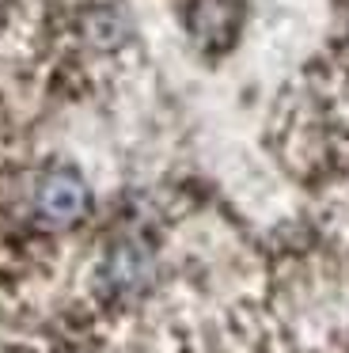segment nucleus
I'll list each match as a JSON object with an SVG mask.
<instances>
[{
  "mask_svg": "<svg viewBox=\"0 0 349 353\" xmlns=\"http://www.w3.org/2000/svg\"><path fill=\"white\" fill-rule=\"evenodd\" d=\"M34 205H38V216H42V221L57 224V228H68V224H76L91 205L88 183H83L76 171H50V175L38 179Z\"/></svg>",
  "mask_w": 349,
  "mask_h": 353,
  "instance_id": "f257e3e1",
  "label": "nucleus"
},
{
  "mask_svg": "<svg viewBox=\"0 0 349 353\" xmlns=\"http://www.w3.org/2000/svg\"><path fill=\"white\" fill-rule=\"evenodd\" d=\"M152 274H156V262H152L148 247L137 243V239H121L106 251L103 259V289L110 296H141L144 289L152 285Z\"/></svg>",
  "mask_w": 349,
  "mask_h": 353,
  "instance_id": "f03ea898",
  "label": "nucleus"
},
{
  "mask_svg": "<svg viewBox=\"0 0 349 353\" xmlns=\"http://www.w3.org/2000/svg\"><path fill=\"white\" fill-rule=\"evenodd\" d=\"M129 34H133V23H129L126 8H118V4H95L83 16V39H88V46L103 50V54L121 50L129 42Z\"/></svg>",
  "mask_w": 349,
  "mask_h": 353,
  "instance_id": "7ed1b4c3",
  "label": "nucleus"
}]
</instances>
